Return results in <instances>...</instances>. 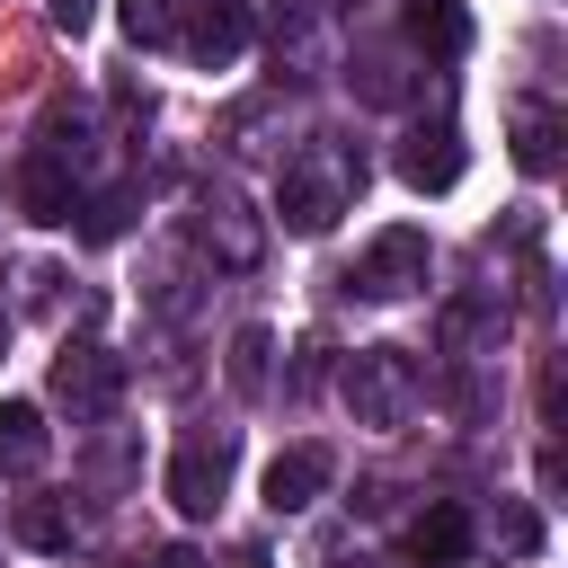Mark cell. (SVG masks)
Returning <instances> with one entry per match:
<instances>
[{"instance_id":"ba28073f","label":"cell","mask_w":568,"mask_h":568,"mask_svg":"<svg viewBox=\"0 0 568 568\" xmlns=\"http://www.w3.org/2000/svg\"><path fill=\"white\" fill-rule=\"evenodd\" d=\"M115 382H124V364H115L106 346H62V355H53V399H62L71 417H106V408H115Z\"/></svg>"},{"instance_id":"8992f818","label":"cell","mask_w":568,"mask_h":568,"mask_svg":"<svg viewBox=\"0 0 568 568\" xmlns=\"http://www.w3.org/2000/svg\"><path fill=\"white\" fill-rule=\"evenodd\" d=\"M9 195H18V213L27 222H71V160L53 151V142H36V151H18L9 160Z\"/></svg>"},{"instance_id":"9a60e30c","label":"cell","mask_w":568,"mask_h":568,"mask_svg":"<svg viewBox=\"0 0 568 568\" xmlns=\"http://www.w3.org/2000/svg\"><path fill=\"white\" fill-rule=\"evenodd\" d=\"M178 9H186V0H115V27H124L133 44H169V36H178Z\"/></svg>"},{"instance_id":"277c9868","label":"cell","mask_w":568,"mask_h":568,"mask_svg":"<svg viewBox=\"0 0 568 568\" xmlns=\"http://www.w3.org/2000/svg\"><path fill=\"white\" fill-rule=\"evenodd\" d=\"M169 44H178L186 62H204V71H231V62L248 53V0H186Z\"/></svg>"},{"instance_id":"8fae6325","label":"cell","mask_w":568,"mask_h":568,"mask_svg":"<svg viewBox=\"0 0 568 568\" xmlns=\"http://www.w3.org/2000/svg\"><path fill=\"white\" fill-rule=\"evenodd\" d=\"M195 240H204L222 266H257V240H266V231H257V213H248L240 195H204V204H195Z\"/></svg>"},{"instance_id":"7c38bea8","label":"cell","mask_w":568,"mask_h":568,"mask_svg":"<svg viewBox=\"0 0 568 568\" xmlns=\"http://www.w3.org/2000/svg\"><path fill=\"white\" fill-rule=\"evenodd\" d=\"M399 36H408L417 53H435V62H462V53H470V9H462V0H408V9H399Z\"/></svg>"},{"instance_id":"d6986e66","label":"cell","mask_w":568,"mask_h":568,"mask_svg":"<svg viewBox=\"0 0 568 568\" xmlns=\"http://www.w3.org/2000/svg\"><path fill=\"white\" fill-rule=\"evenodd\" d=\"M44 9H53V27H62V36H80V27L98 18V0H44Z\"/></svg>"},{"instance_id":"2e32d148","label":"cell","mask_w":568,"mask_h":568,"mask_svg":"<svg viewBox=\"0 0 568 568\" xmlns=\"http://www.w3.org/2000/svg\"><path fill=\"white\" fill-rule=\"evenodd\" d=\"M266 355H275V337H266V328H240V337H231V390H240V399H257V390H266Z\"/></svg>"},{"instance_id":"6da1fadb","label":"cell","mask_w":568,"mask_h":568,"mask_svg":"<svg viewBox=\"0 0 568 568\" xmlns=\"http://www.w3.org/2000/svg\"><path fill=\"white\" fill-rule=\"evenodd\" d=\"M337 390H346L355 426H408V408L426 399V373H417L408 346H355L346 373H337Z\"/></svg>"},{"instance_id":"3957f363","label":"cell","mask_w":568,"mask_h":568,"mask_svg":"<svg viewBox=\"0 0 568 568\" xmlns=\"http://www.w3.org/2000/svg\"><path fill=\"white\" fill-rule=\"evenodd\" d=\"M231 462H240V435H231V426H195V435L169 453V506H178V515H213L222 488H231Z\"/></svg>"},{"instance_id":"ffe728a7","label":"cell","mask_w":568,"mask_h":568,"mask_svg":"<svg viewBox=\"0 0 568 568\" xmlns=\"http://www.w3.org/2000/svg\"><path fill=\"white\" fill-rule=\"evenodd\" d=\"M151 568H204V559H195V550H160Z\"/></svg>"},{"instance_id":"9c48e42d","label":"cell","mask_w":568,"mask_h":568,"mask_svg":"<svg viewBox=\"0 0 568 568\" xmlns=\"http://www.w3.org/2000/svg\"><path fill=\"white\" fill-rule=\"evenodd\" d=\"M470 541H479V524H470V506H462V497H435V506L408 524V559H417V568H462V559H470Z\"/></svg>"},{"instance_id":"44dd1931","label":"cell","mask_w":568,"mask_h":568,"mask_svg":"<svg viewBox=\"0 0 568 568\" xmlns=\"http://www.w3.org/2000/svg\"><path fill=\"white\" fill-rule=\"evenodd\" d=\"M222 568H275V559H266V550H231Z\"/></svg>"},{"instance_id":"7a4b0ae2","label":"cell","mask_w":568,"mask_h":568,"mask_svg":"<svg viewBox=\"0 0 568 568\" xmlns=\"http://www.w3.org/2000/svg\"><path fill=\"white\" fill-rule=\"evenodd\" d=\"M426 266H435V248H426V231H408V222H390V231H373L364 240V257H355V293L364 302H408V293H426Z\"/></svg>"},{"instance_id":"4fadbf2b","label":"cell","mask_w":568,"mask_h":568,"mask_svg":"<svg viewBox=\"0 0 568 568\" xmlns=\"http://www.w3.org/2000/svg\"><path fill=\"white\" fill-rule=\"evenodd\" d=\"M44 453H53V435H44V408H36V399H0V479H27V470H44Z\"/></svg>"},{"instance_id":"30bf717a","label":"cell","mask_w":568,"mask_h":568,"mask_svg":"<svg viewBox=\"0 0 568 568\" xmlns=\"http://www.w3.org/2000/svg\"><path fill=\"white\" fill-rule=\"evenodd\" d=\"M328 444H284L275 462H266V506L275 515H302V506H320V488H328Z\"/></svg>"},{"instance_id":"5bb4252c","label":"cell","mask_w":568,"mask_h":568,"mask_svg":"<svg viewBox=\"0 0 568 568\" xmlns=\"http://www.w3.org/2000/svg\"><path fill=\"white\" fill-rule=\"evenodd\" d=\"M506 133H515V169H524V178H550V169H559V115H550L541 98H524V106L506 115Z\"/></svg>"},{"instance_id":"ac0fdd59","label":"cell","mask_w":568,"mask_h":568,"mask_svg":"<svg viewBox=\"0 0 568 568\" xmlns=\"http://www.w3.org/2000/svg\"><path fill=\"white\" fill-rule=\"evenodd\" d=\"M71 231H80L89 248H106V240L124 231V195H89V204H71Z\"/></svg>"},{"instance_id":"5b68a950","label":"cell","mask_w":568,"mask_h":568,"mask_svg":"<svg viewBox=\"0 0 568 568\" xmlns=\"http://www.w3.org/2000/svg\"><path fill=\"white\" fill-rule=\"evenodd\" d=\"M390 169H399V186H417V195H444V186H462L470 151H462V133L435 115V124H408V133H399Z\"/></svg>"},{"instance_id":"52a82bcc","label":"cell","mask_w":568,"mask_h":568,"mask_svg":"<svg viewBox=\"0 0 568 568\" xmlns=\"http://www.w3.org/2000/svg\"><path fill=\"white\" fill-rule=\"evenodd\" d=\"M275 213H284V231H293V240H320V231L346 213V178H328V169L293 160V169H284V186H275Z\"/></svg>"},{"instance_id":"e0dca14e","label":"cell","mask_w":568,"mask_h":568,"mask_svg":"<svg viewBox=\"0 0 568 568\" xmlns=\"http://www.w3.org/2000/svg\"><path fill=\"white\" fill-rule=\"evenodd\" d=\"M18 541H27V550H71V515H62L53 497H27V506H18Z\"/></svg>"}]
</instances>
